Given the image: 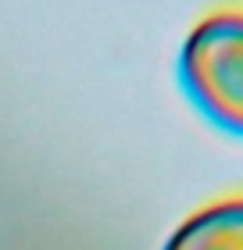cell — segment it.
<instances>
[{
	"instance_id": "6da1fadb",
	"label": "cell",
	"mask_w": 243,
	"mask_h": 250,
	"mask_svg": "<svg viewBox=\"0 0 243 250\" xmlns=\"http://www.w3.org/2000/svg\"><path fill=\"white\" fill-rule=\"evenodd\" d=\"M179 79L197 107L225 132L243 136V11H215L190 29Z\"/></svg>"
},
{
	"instance_id": "7a4b0ae2",
	"label": "cell",
	"mask_w": 243,
	"mask_h": 250,
	"mask_svg": "<svg viewBox=\"0 0 243 250\" xmlns=\"http://www.w3.org/2000/svg\"><path fill=\"white\" fill-rule=\"evenodd\" d=\"M165 250H243V197H225L190 214Z\"/></svg>"
}]
</instances>
